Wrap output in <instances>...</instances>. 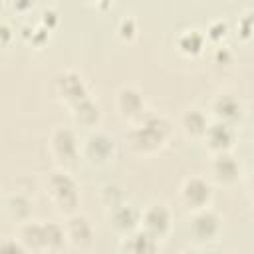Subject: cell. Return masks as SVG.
<instances>
[{
    "instance_id": "1",
    "label": "cell",
    "mask_w": 254,
    "mask_h": 254,
    "mask_svg": "<svg viewBox=\"0 0 254 254\" xmlns=\"http://www.w3.org/2000/svg\"><path fill=\"white\" fill-rule=\"evenodd\" d=\"M169 121L161 115H149L145 117L131 133H129V141L131 147L137 151H153L157 147H161L169 135Z\"/></svg>"
},
{
    "instance_id": "2",
    "label": "cell",
    "mask_w": 254,
    "mask_h": 254,
    "mask_svg": "<svg viewBox=\"0 0 254 254\" xmlns=\"http://www.w3.org/2000/svg\"><path fill=\"white\" fill-rule=\"evenodd\" d=\"M50 196L56 202L60 210H73L77 204V187L75 183L64 175V173H54L50 177Z\"/></svg>"
},
{
    "instance_id": "3",
    "label": "cell",
    "mask_w": 254,
    "mask_h": 254,
    "mask_svg": "<svg viewBox=\"0 0 254 254\" xmlns=\"http://www.w3.org/2000/svg\"><path fill=\"white\" fill-rule=\"evenodd\" d=\"M56 87H58L60 95L65 101H69L71 105H75V103H79V101L89 97L87 89L83 85V79L75 71H62V73H58L56 75Z\"/></svg>"
},
{
    "instance_id": "4",
    "label": "cell",
    "mask_w": 254,
    "mask_h": 254,
    "mask_svg": "<svg viewBox=\"0 0 254 254\" xmlns=\"http://www.w3.org/2000/svg\"><path fill=\"white\" fill-rule=\"evenodd\" d=\"M208 145L218 151V153H226V149L232 145L234 141V133H232V127L230 123H224V121H216L212 125H208L206 133H204Z\"/></svg>"
},
{
    "instance_id": "5",
    "label": "cell",
    "mask_w": 254,
    "mask_h": 254,
    "mask_svg": "<svg viewBox=\"0 0 254 254\" xmlns=\"http://www.w3.org/2000/svg\"><path fill=\"white\" fill-rule=\"evenodd\" d=\"M52 149L62 161H73L77 155V141L69 129H56L52 135Z\"/></svg>"
},
{
    "instance_id": "6",
    "label": "cell",
    "mask_w": 254,
    "mask_h": 254,
    "mask_svg": "<svg viewBox=\"0 0 254 254\" xmlns=\"http://www.w3.org/2000/svg\"><path fill=\"white\" fill-rule=\"evenodd\" d=\"M143 218V226L147 232H151L153 236H161L167 232L169 228V210L161 204H153L145 210V214L141 216Z\"/></svg>"
},
{
    "instance_id": "7",
    "label": "cell",
    "mask_w": 254,
    "mask_h": 254,
    "mask_svg": "<svg viewBox=\"0 0 254 254\" xmlns=\"http://www.w3.org/2000/svg\"><path fill=\"white\" fill-rule=\"evenodd\" d=\"M65 234H67V238H69L73 244H77V246H85V244L91 242L93 228H91V224H89V220H87L85 216L75 214V216H71V218L67 220Z\"/></svg>"
},
{
    "instance_id": "8",
    "label": "cell",
    "mask_w": 254,
    "mask_h": 254,
    "mask_svg": "<svg viewBox=\"0 0 254 254\" xmlns=\"http://www.w3.org/2000/svg\"><path fill=\"white\" fill-rule=\"evenodd\" d=\"M214 113L218 117V121H224V123H230L234 119H238L242 115V105L240 101L230 95V93H224V95H218L216 101H214Z\"/></svg>"
},
{
    "instance_id": "9",
    "label": "cell",
    "mask_w": 254,
    "mask_h": 254,
    "mask_svg": "<svg viewBox=\"0 0 254 254\" xmlns=\"http://www.w3.org/2000/svg\"><path fill=\"white\" fill-rule=\"evenodd\" d=\"M183 196H185V200H187V204H192V206H202L206 200H208V196H210V189H208V185L202 181V179H189L187 183H185V187H183Z\"/></svg>"
},
{
    "instance_id": "10",
    "label": "cell",
    "mask_w": 254,
    "mask_h": 254,
    "mask_svg": "<svg viewBox=\"0 0 254 254\" xmlns=\"http://www.w3.org/2000/svg\"><path fill=\"white\" fill-rule=\"evenodd\" d=\"M125 248L129 254H153L157 248V236L147 230H137L127 238Z\"/></svg>"
},
{
    "instance_id": "11",
    "label": "cell",
    "mask_w": 254,
    "mask_h": 254,
    "mask_svg": "<svg viewBox=\"0 0 254 254\" xmlns=\"http://www.w3.org/2000/svg\"><path fill=\"white\" fill-rule=\"evenodd\" d=\"M218 230V218L210 210H198L192 216V232L200 238H210Z\"/></svg>"
},
{
    "instance_id": "12",
    "label": "cell",
    "mask_w": 254,
    "mask_h": 254,
    "mask_svg": "<svg viewBox=\"0 0 254 254\" xmlns=\"http://www.w3.org/2000/svg\"><path fill=\"white\" fill-rule=\"evenodd\" d=\"M117 105L121 109V113L125 115H137L143 109V97L137 89L133 87H123L117 93Z\"/></svg>"
},
{
    "instance_id": "13",
    "label": "cell",
    "mask_w": 254,
    "mask_h": 254,
    "mask_svg": "<svg viewBox=\"0 0 254 254\" xmlns=\"http://www.w3.org/2000/svg\"><path fill=\"white\" fill-rule=\"evenodd\" d=\"M212 173L218 181H232L238 175V163L228 153H218L212 161Z\"/></svg>"
},
{
    "instance_id": "14",
    "label": "cell",
    "mask_w": 254,
    "mask_h": 254,
    "mask_svg": "<svg viewBox=\"0 0 254 254\" xmlns=\"http://www.w3.org/2000/svg\"><path fill=\"white\" fill-rule=\"evenodd\" d=\"M20 238H22V244L28 246V248H32V250H44V248H48L44 224H34V222L26 224L22 228Z\"/></svg>"
},
{
    "instance_id": "15",
    "label": "cell",
    "mask_w": 254,
    "mask_h": 254,
    "mask_svg": "<svg viewBox=\"0 0 254 254\" xmlns=\"http://www.w3.org/2000/svg\"><path fill=\"white\" fill-rule=\"evenodd\" d=\"M87 153L97 159V161H103L107 159L111 153H113V139H109L107 135L103 133H97V135H91L87 139Z\"/></svg>"
},
{
    "instance_id": "16",
    "label": "cell",
    "mask_w": 254,
    "mask_h": 254,
    "mask_svg": "<svg viewBox=\"0 0 254 254\" xmlns=\"http://www.w3.org/2000/svg\"><path fill=\"white\" fill-rule=\"evenodd\" d=\"M139 220H141V214L133 206H129V204L117 206L113 210V222H115V226L121 228V230H125V232H131L137 226Z\"/></svg>"
},
{
    "instance_id": "17",
    "label": "cell",
    "mask_w": 254,
    "mask_h": 254,
    "mask_svg": "<svg viewBox=\"0 0 254 254\" xmlns=\"http://www.w3.org/2000/svg\"><path fill=\"white\" fill-rule=\"evenodd\" d=\"M183 127L190 135H204L208 129V123H206V117L198 109H189L183 115Z\"/></svg>"
},
{
    "instance_id": "18",
    "label": "cell",
    "mask_w": 254,
    "mask_h": 254,
    "mask_svg": "<svg viewBox=\"0 0 254 254\" xmlns=\"http://www.w3.org/2000/svg\"><path fill=\"white\" fill-rule=\"evenodd\" d=\"M71 107H73L75 119L81 121V123H93L99 117V109H97V105L89 97L83 99V101H79V103H75V105H71Z\"/></svg>"
},
{
    "instance_id": "19",
    "label": "cell",
    "mask_w": 254,
    "mask_h": 254,
    "mask_svg": "<svg viewBox=\"0 0 254 254\" xmlns=\"http://www.w3.org/2000/svg\"><path fill=\"white\" fill-rule=\"evenodd\" d=\"M202 34L198 30H185L181 36H179V48L183 52H189V54H194L202 48Z\"/></svg>"
},
{
    "instance_id": "20",
    "label": "cell",
    "mask_w": 254,
    "mask_h": 254,
    "mask_svg": "<svg viewBox=\"0 0 254 254\" xmlns=\"http://www.w3.org/2000/svg\"><path fill=\"white\" fill-rule=\"evenodd\" d=\"M10 210L18 218H24V216L30 214V200L26 196H22V194H16V196L10 198Z\"/></svg>"
},
{
    "instance_id": "21",
    "label": "cell",
    "mask_w": 254,
    "mask_h": 254,
    "mask_svg": "<svg viewBox=\"0 0 254 254\" xmlns=\"http://www.w3.org/2000/svg\"><path fill=\"white\" fill-rule=\"evenodd\" d=\"M0 254H26V246L18 240H12V238H6L2 242V250Z\"/></svg>"
},
{
    "instance_id": "22",
    "label": "cell",
    "mask_w": 254,
    "mask_h": 254,
    "mask_svg": "<svg viewBox=\"0 0 254 254\" xmlns=\"http://www.w3.org/2000/svg\"><path fill=\"white\" fill-rule=\"evenodd\" d=\"M224 32H226V22H222V20H216V22H212V24L208 26V34H210L212 38H218L220 34L224 36Z\"/></svg>"
},
{
    "instance_id": "23",
    "label": "cell",
    "mask_w": 254,
    "mask_h": 254,
    "mask_svg": "<svg viewBox=\"0 0 254 254\" xmlns=\"http://www.w3.org/2000/svg\"><path fill=\"white\" fill-rule=\"evenodd\" d=\"M133 30H135V22H133L131 18H125V20H123V24H121V34L131 36V34H133Z\"/></svg>"
},
{
    "instance_id": "24",
    "label": "cell",
    "mask_w": 254,
    "mask_h": 254,
    "mask_svg": "<svg viewBox=\"0 0 254 254\" xmlns=\"http://www.w3.org/2000/svg\"><path fill=\"white\" fill-rule=\"evenodd\" d=\"M216 58L222 60V62H230L232 56H230V52H228L226 48H218V50H216Z\"/></svg>"
},
{
    "instance_id": "25",
    "label": "cell",
    "mask_w": 254,
    "mask_h": 254,
    "mask_svg": "<svg viewBox=\"0 0 254 254\" xmlns=\"http://www.w3.org/2000/svg\"><path fill=\"white\" fill-rule=\"evenodd\" d=\"M48 20H50V22H56V20H58V18H56V12H54L52 8L44 10V22H48Z\"/></svg>"
},
{
    "instance_id": "26",
    "label": "cell",
    "mask_w": 254,
    "mask_h": 254,
    "mask_svg": "<svg viewBox=\"0 0 254 254\" xmlns=\"http://www.w3.org/2000/svg\"><path fill=\"white\" fill-rule=\"evenodd\" d=\"M183 254H198V252H196V250H185Z\"/></svg>"
},
{
    "instance_id": "27",
    "label": "cell",
    "mask_w": 254,
    "mask_h": 254,
    "mask_svg": "<svg viewBox=\"0 0 254 254\" xmlns=\"http://www.w3.org/2000/svg\"><path fill=\"white\" fill-rule=\"evenodd\" d=\"M252 192H254V177H252Z\"/></svg>"
}]
</instances>
